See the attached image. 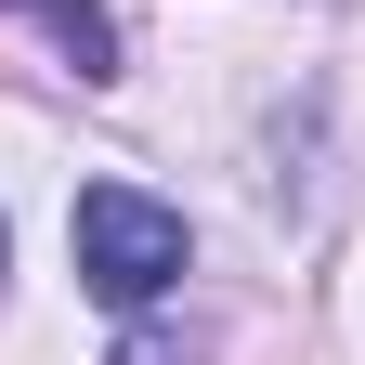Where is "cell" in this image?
Returning <instances> with one entry per match:
<instances>
[{
  "label": "cell",
  "mask_w": 365,
  "mask_h": 365,
  "mask_svg": "<svg viewBox=\"0 0 365 365\" xmlns=\"http://www.w3.org/2000/svg\"><path fill=\"white\" fill-rule=\"evenodd\" d=\"M78 274H91L105 313H144L170 274H182V209L130 196V182H91V196H78Z\"/></svg>",
  "instance_id": "obj_1"
},
{
  "label": "cell",
  "mask_w": 365,
  "mask_h": 365,
  "mask_svg": "<svg viewBox=\"0 0 365 365\" xmlns=\"http://www.w3.org/2000/svg\"><path fill=\"white\" fill-rule=\"evenodd\" d=\"M14 14H39V39H53V53H66V66L91 78V91L118 78V26L91 14V0H14Z\"/></svg>",
  "instance_id": "obj_2"
},
{
  "label": "cell",
  "mask_w": 365,
  "mask_h": 365,
  "mask_svg": "<svg viewBox=\"0 0 365 365\" xmlns=\"http://www.w3.org/2000/svg\"><path fill=\"white\" fill-rule=\"evenodd\" d=\"M118 365H196V339H170V327H130V339H118Z\"/></svg>",
  "instance_id": "obj_3"
}]
</instances>
